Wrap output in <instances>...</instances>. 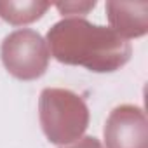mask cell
I'll return each instance as SVG.
<instances>
[{
	"label": "cell",
	"mask_w": 148,
	"mask_h": 148,
	"mask_svg": "<svg viewBox=\"0 0 148 148\" xmlns=\"http://www.w3.org/2000/svg\"><path fill=\"white\" fill-rule=\"evenodd\" d=\"M47 42L52 56L66 64H82L92 71H113L131 56V45L112 28L91 25L80 18L56 23Z\"/></svg>",
	"instance_id": "1"
},
{
	"label": "cell",
	"mask_w": 148,
	"mask_h": 148,
	"mask_svg": "<svg viewBox=\"0 0 148 148\" xmlns=\"http://www.w3.org/2000/svg\"><path fill=\"white\" fill-rule=\"evenodd\" d=\"M40 122L49 141H75L87 127V106L70 91L45 89L40 96Z\"/></svg>",
	"instance_id": "2"
},
{
	"label": "cell",
	"mask_w": 148,
	"mask_h": 148,
	"mask_svg": "<svg viewBox=\"0 0 148 148\" xmlns=\"http://www.w3.org/2000/svg\"><path fill=\"white\" fill-rule=\"evenodd\" d=\"M2 61L14 77L32 80L44 75L49 63V49L37 32L23 28L5 37L2 44Z\"/></svg>",
	"instance_id": "3"
},
{
	"label": "cell",
	"mask_w": 148,
	"mask_h": 148,
	"mask_svg": "<svg viewBox=\"0 0 148 148\" xmlns=\"http://www.w3.org/2000/svg\"><path fill=\"white\" fill-rule=\"evenodd\" d=\"M106 148H146V119L141 108L122 105L105 125Z\"/></svg>",
	"instance_id": "4"
},
{
	"label": "cell",
	"mask_w": 148,
	"mask_h": 148,
	"mask_svg": "<svg viewBox=\"0 0 148 148\" xmlns=\"http://www.w3.org/2000/svg\"><path fill=\"white\" fill-rule=\"evenodd\" d=\"M106 12L112 30L124 40L141 37L148 26V4L146 2H106Z\"/></svg>",
	"instance_id": "5"
},
{
	"label": "cell",
	"mask_w": 148,
	"mask_h": 148,
	"mask_svg": "<svg viewBox=\"0 0 148 148\" xmlns=\"http://www.w3.org/2000/svg\"><path fill=\"white\" fill-rule=\"evenodd\" d=\"M49 7V2H0V18L12 25L32 23L42 18Z\"/></svg>",
	"instance_id": "6"
},
{
	"label": "cell",
	"mask_w": 148,
	"mask_h": 148,
	"mask_svg": "<svg viewBox=\"0 0 148 148\" xmlns=\"http://www.w3.org/2000/svg\"><path fill=\"white\" fill-rule=\"evenodd\" d=\"M96 5V2H71V4H56V9L64 16H71V14H86L87 11H91Z\"/></svg>",
	"instance_id": "7"
},
{
	"label": "cell",
	"mask_w": 148,
	"mask_h": 148,
	"mask_svg": "<svg viewBox=\"0 0 148 148\" xmlns=\"http://www.w3.org/2000/svg\"><path fill=\"white\" fill-rule=\"evenodd\" d=\"M66 148H101V145H99V141L96 138H84L79 143L71 145V146H66Z\"/></svg>",
	"instance_id": "8"
}]
</instances>
